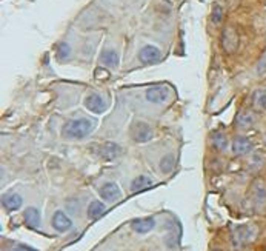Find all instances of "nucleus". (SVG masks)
<instances>
[{
    "label": "nucleus",
    "instance_id": "25",
    "mask_svg": "<svg viewBox=\"0 0 266 251\" xmlns=\"http://www.w3.org/2000/svg\"><path fill=\"white\" fill-rule=\"evenodd\" d=\"M212 20H214V24H218L222 20V8L218 5H216L212 10Z\"/></svg>",
    "mask_w": 266,
    "mask_h": 251
},
{
    "label": "nucleus",
    "instance_id": "17",
    "mask_svg": "<svg viewBox=\"0 0 266 251\" xmlns=\"http://www.w3.org/2000/svg\"><path fill=\"white\" fill-rule=\"evenodd\" d=\"M25 222L30 228H37L38 223H40V213L37 208L34 206H30L26 208V211H25Z\"/></svg>",
    "mask_w": 266,
    "mask_h": 251
},
{
    "label": "nucleus",
    "instance_id": "27",
    "mask_svg": "<svg viewBox=\"0 0 266 251\" xmlns=\"http://www.w3.org/2000/svg\"><path fill=\"white\" fill-rule=\"evenodd\" d=\"M12 251H36V249H32L30 246H25V245H20V246H16Z\"/></svg>",
    "mask_w": 266,
    "mask_h": 251
},
{
    "label": "nucleus",
    "instance_id": "1",
    "mask_svg": "<svg viewBox=\"0 0 266 251\" xmlns=\"http://www.w3.org/2000/svg\"><path fill=\"white\" fill-rule=\"evenodd\" d=\"M94 128V123L90 119H71L65 123L64 127V136L68 139H84L88 136Z\"/></svg>",
    "mask_w": 266,
    "mask_h": 251
},
{
    "label": "nucleus",
    "instance_id": "22",
    "mask_svg": "<svg viewBox=\"0 0 266 251\" xmlns=\"http://www.w3.org/2000/svg\"><path fill=\"white\" fill-rule=\"evenodd\" d=\"M174 168V156L172 154H166L160 160V170L163 173H171Z\"/></svg>",
    "mask_w": 266,
    "mask_h": 251
},
{
    "label": "nucleus",
    "instance_id": "6",
    "mask_svg": "<svg viewBox=\"0 0 266 251\" xmlns=\"http://www.w3.org/2000/svg\"><path fill=\"white\" fill-rule=\"evenodd\" d=\"M251 200L256 208H262L266 203V186L263 182H256L251 190Z\"/></svg>",
    "mask_w": 266,
    "mask_h": 251
},
{
    "label": "nucleus",
    "instance_id": "11",
    "mask_svg": "<svg viewBox=\"0 0 266 251\" xmlns=\"http://www.w3.org/2000/svg\"><path fill=\"white\" fill-rule=\"evenodd\" d=\"M156 226L154 217H145V219H136L131 222V228L138 234H145Z\"/></svg>",
    "mask_w": 266,
    "mask_h": 251
},
{
    "label": "nucleus",
    "instance_id": "4",
    "mask_svg": "<svg viewBox=\"0 0 266 251\" xmlns=\"http://www.w3.org/2000/svg\"><path fill=\"white\" fill-rule=\"evenodd\" d=\"M132 137L136 142H148L152 137V128L145 122H137L132 128Z\"/></svg>",
    "mask_w": 266,
    "mask_h": 251
},
{
    "label": "nucleus",
    "instance_id": "10",
    "mask_svg": "<svg viewBox=\"0 0 266 251\" xmlns=\"http://www.w3.org/2000/svg\"><path fill=\"white\" fill-rule=\"evenodd\" d=\"M52 226L57 229V231L65 233L72 226V222L64 211H56L54 216H52Z\"/></svg>",
    "mask_w": 266,
    "mask_h": 251
},
{
    "label": "nucleus",
    "instance_id": "24",
    "mask_svg": "<svg viewBox=\"0 0 266 251\" xmlns=\"http://www.w3.org/2000/svg\"><path fill=\"white\" fill-rule=\"evenodd\" d=\"M68 54H70V47H68L66 44H60L57 56L62 59V57H68Z\"/></svg>",
    "mask_w": 266,
    "mask_h": 251
},
{
    "label": "nucleus",
    "instance_id": "16",
    "mask_svg": "<svg viewBox=\"0 0 266 251\" xmlns=\"http://www.w3.org/2000/svg\"><path fill=\"white\" fill-rule=\"evenodd\" d=\"M146 99L152 103H162L166 99V90L163 87H152L146 91Z\"/></svg>",
    "mask_w": 266,
    "mask_h": 251
},
{
    "label": "nucleus",
    "instance_id": "15",
    "mask_svg": "<svg viewBox=\"0 0 266 251\" xmlns=\"http://www.w3.org/2000/svg\"><path fill=\"white\" fill-rule=\"evenodd\" d=\"M254 123H256V116L251 111H240L236 119V125L238 128H250Z\"/></svg>",
    "mask_w": 266,
    "mask_h": 251
},
{
    "label": "nucleus",
    "instance_id": "5",
    "mask_svg": "<svg viewBox=\"0 0 266 251\" xmlns=\"http://www.w3.org/2000/svg\"><path fill=\"white\" fill-rule=\"evenodd\" d=\"M100 197L106 200V202H114V200H118L122 193H120V188L117 186V183L114 182H106L104 186L100 188V191H98Z\"/></svg>",
    "mask_w": 266,
    "mask_h": 251
},
{
    "label": "nucleus",
    "instance_id": "2",
    "mask_svg": "<svg viewBox=\"0 0 266 251\" xmlns=\"http://www.w3.org/2000/svg\"><path fill=\"white\" fill-rule=\"evenodd\" d=\"M254 234H256L254 226H251V225H237V226L232 229V236H231V237H232V245H234V248L242 249L248 242L252 240Z\"/></svg>",
    "mask_w": 266,
    "mask_h": 251
},
{
    "label": "nucleus",
    "instance_id": "21",
    "mask_svg": "<svg viewBox=\"0 0 266 251\" xmlns=\"http://www.w3.org/2000/svg\"><path fill=\"white\" fill-rule=\"evenodd\" d=\"M212 145L216 146L217 150L224 151V150L228 148V139H226V136L222 134L220 131H216V133L212 134Z\"/></svg>",
    "mask_w": 266,
    "mask_h": 251
},
{
    "label": "nucleus",
    "instance_id": "8",
    "mask_svg": "<svg viewBox=\"0 0 266 251\" xmlns=\"http://www.w3.org/2000/svg\"><path fill=\"white\" fill-rule=\"evenodd\" d=\"M85 107L91 111V113H96V114H100L106 110V103L105 100L102 99L98 94H90L86 99H85Z\"/></svg>",
    "mask_w": 266,
    "mask_h": 251
},
{
    "label": "nucleus",
    "instance_id": "20",
    "mask_svg": "<svg viewBox=\"0 0 266 251\" xmlns=\"http://www.w3.org/2000/svg\"><path fill=\"white\" fill-rule=\"evenodd\" d=\"M100 60H102V64H104V65L111 67V68H114V67L118 65V56H117V53L112 51V50H108V51L102 53Z\"/></svg>",
    "mask_w": 266,
    "mask_h": 251
},
{
    "label": "nucleus",
    "instance_id": "29",
    "mask_svg": "<svg viewBox=\"0 0 266 251\" xmlns=\"http://www.w3.org/2000/svg\"><path fill=\"white\" fill-rule=\"evenodd\" d=\"M214 251H220V249H214Z\"/></svg>",
    "mask_w": 266,
    "mask_h": 251
},
{
    "label": "nucleus",
    "instance_id": "13",
    "mask_svg": "<svg viewBox=\"0 0 266 251\" xmlns=\"http://www.w3.org/2000/svg\"><path fill=\"white\" fill-rule=\"evenodd\" d=\"M2 203L8 211H16L22 206V197L16 193H8L2 197Z\"/></svg>",
    "mask_w": 266,
    "mask_h": 251
},
{
    "label": "nucleus",
    "instance_id": "28",
    "mask_svg": "<svg viewBox=\"0 0 266 251\" xmlns=\"http://www.w3.org/2000/svg\"><path fill=\"white\" fill-rule=\"evenodd\" d=\"M264 143H266V134H264Z\"/></svg>",
    "mask_w": 266,
    "mask_h": 251
},
{
    "label": "nucleus",
    "instance_id": "7",
    "mask_svg": "<svg viewBox=\"0 0 266 251\" xmlns=\"http://www.w3.org/2000/svg\"><path fill=\"white\" fill-rule=\"evenodd\" d=\"M222 44L224 51L228 53H234L238 47V36L232 28H226L223 31V37H222Z\"/></svg>",
    "mask_w": 266,
    "mask_h": 251
},
{
    "label": "nucleus",
    "instance_id": "19",
    "mask_svg": "<svg viewBox=\"0 0 266 251\" xmlns=\"http://www.w3.org/2000/svg\"><path fill=\"white\" fill-rule=\"evenodd\" d=\"M105 213V205L102 203L100 200H92L88 206V217L90 219H98L102 214Z\"/></svg>",
    "mask_w": 266,
    "mask_h": 251
},
{
    "label": "nucleus",
    "instance_id": "18",
    "mask_svg": "<svg viewBox=\"0 0 266 251\" xmlns=\"http://www.w3.org/2000/svg\"><path fill=\"white\" fill-rule=\"evenodd\" d=\"M152 185V180L146 176H138L132 180L131 183V191L137 193V191H143V190H146V188H150Z\"/></svg>",
    "mask_w": 266,
    "mask_h": 251
},
{
    "label": "nucleus",
    "instance_id": "26",
    "mask_svg": "<svg viewBox=\"0 0 266 251\" xmlns=\"http://www.w3.org/2000/svg\"><path fill=\"white\" fill-rule=\"evenodd\" d=\"M96 77H97V79H108V77H110V73H108L106 70H104V68H98V70L96 71Z\"/></svg>",
    "mask_w": 266,
    "mask_h": 251
},
{
    "label": "nucleus",
    "instance_id": "23",
    "mask_svg": "<svg viewBox=\"0 0 266 251\" xmlns=\"http://www.w3.org/2000/svg\"><path fill=\"white\" fill-rule=\"evenodd\" d=\"M263 162H264V156L262 153H256L252 156L251 162H250V166H251V168H254V170H258V168H262Z\"/></svg>",
    "mask_w": 266,
    "mask_h": 251
},
{
    "label": "nucleus",
    "instance_id": "12",
    "mask_svg": "<svg viewBox=\"0 0 266 251\" xmlns=\"http://www.w3.org/2000/svg\"><path fill=\"white\" fill-rule=\"evenodd\" d=\"M251 103H252V108L256 111H266V88H258L252 93L251 97Z\"/></svg>",
    "mask_w": 266,
    "mask_h": 251
},
{
    "label": "nucleus",
    "instance_id": "9",
    "mask_svg": "<svg viewBox=\"0 0 266 251\" xmlns=\"http://www.w3.org/2000/svg\"><path fill=\"white\" fill-rule=\"evenodd\" d=\"M252 150V142L244 137V136H237L232 142V151L237 156H243V154H248Z\"/></svg>",
    "mask_w": 266,
    "mask_h": 251
},
{
    "label": "nucleus",
    "instance_id": "3",
    "mask_svg": "<svg viewBox=\"0 0 266 251\" xmlns=\"http://www.w3.org/2000/svg\"><path fill=\"white\" fill-rule=\"evenodd\" d=\"M138 59H140L142 64H145V65L157 64V62L160 60V51H158V48H156L152 45H146L140 50Z\"/></svg>",
    "mask_w": 266,
    "mask_h": 251
},
{
    "label": "nucleus",
    "instance_id": "14",
    "mask_svg": "<svg viewBox=\"0 0 266 251\" xmlns=\"http://www.w3.org/2000/svg\"><path fill=\"white\" fill-rule=\"evenodd\" d=\"M120 153H122L120 146L114 142H106L104 146H102V151H100L102 157L106 159V160H112V159L118 157Z\"/></svg>",
    "mask_w": 266,
    "mask_h": 251
}]
</instances>
